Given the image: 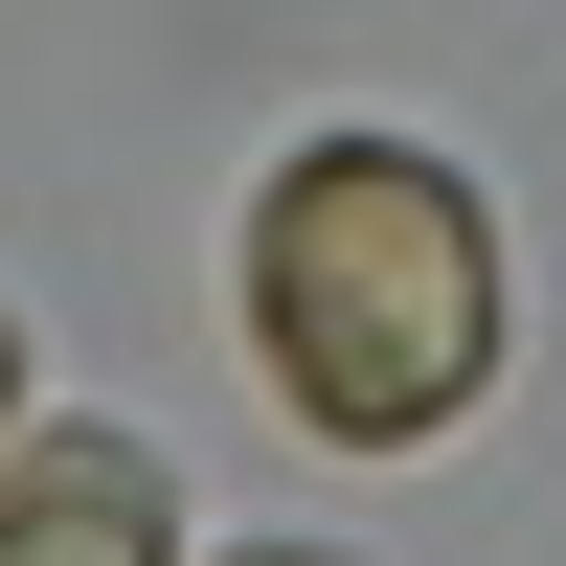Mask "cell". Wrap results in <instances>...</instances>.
I'll use <instances>...</instances> for the list:
<instances>
[{
  "label": "cell",
  "mask_w": 566,
  "mask_h": 566,
  "mask_svg": "<svg viewBox=\"0 0 566 566\" xmlns=\"http://www.w3.org/2000/svg\"><path fill=\"white\" fill-rule=\"evenodd\" d=\"M0 566H181V499L136 431H0Z\"/></svg>",
  "instance_id": "2"
},
{
  "label": "cell",
  "mask_w": 566,
  "mask_h": 566,
  "mask_svg": "<svg viewBox=\"0 0 566 566\" xmlns=\"http://www.w3.org/2000/svg\"><path fill=\"white\" fill-rule=\"evenodd\" d=\"M250 566H340V544H250Z\"/></svg>",
  "instance_id": "4"
},
{
  "label": "cell",
  "mask_w": 566,
  "mask_h": 566,
  "mask_svg": "<svg viewBox=\"0 0 566 566\" xmlns=\"http://www.w3.org/2000/svg\"><path fill=\"white\" fill-rule=\"evenodd\" d=\"M250 363L317 453H431L499 386V227L431 136H295L250 181Z\"/></svg>",
  "instance_id": "1"
},
{
  "label": "cell",
  "mask_w": 566,
  "mask_h": 566,
  "mask_svg": "<svg viewBox=\"0 0 566 566\" xmlns=\"http://www.w3.org/2000/svg\"><path fill=\"white\" fill-rule=\"evenodd\" d=\"M0 408H23V317H0Z\"/></svg>",
  "instance_id": "3"
}]
</instances>
